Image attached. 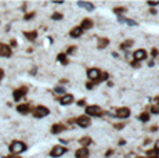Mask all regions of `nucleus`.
<instances>
[{
	"mask_svg": "<svg viewBox=\"0 0 159 158\" xmlns=\"http://www.w3.org/2000/svg\"><path fill=\"white\" fill-rule=\"evenodd\" d=\"M126 11H127V7H115V8H114V12H115V14H118L119 17H122V14H123V12H126Z\"/></svg>",
	"mask_w": 159,
	"mask_h": 158,
	"instance_id": "nucleus-25",
	"label": "nucleus"
},
{
	"mask_svg": "<svg viewBox=\"0 0 159 158\" xmlns=\"http://www.w3.org/2000/svg\"><path fill=\"white\" fill-rule=\"evenodd\" d=\"M11 46H12V47H15V46H17V42H15V39H12V40H11Z\"/></svg>",
	"mask_w": 159,
	"mask_h": 158,
	"instance_id": "nucleus-41",
	"label": "nucleus"
},
{
	"mask_svg": "<svg viewBox=\"0 0 159 158\" xmlns=\"http://www.w3.org/2000/svg\"><path fill=\"white\" fill-rule=\"evenodd\" d=\"M112 154H114V150H108V153L105 154V157H111Z\"/></svg>",
	"mask_w": 159,
	"mask_h": 158,
	"instance_id": "nucleus-38",
	"label": "nucleus"
},
{
	"mask_svg": "<svg viewBox=\"0 0 159 158\" xmlns=\"http://www.w3.org/2000/svg\"><path fill=\"white\" fill-rule=\"evenodd\" d=\"M147 158H159V153L155 151L154 148L152 150H147Z\"/></svg>",
	"mask_w": 159,
	"mask_h": 158,
	"instance_id": "nucleus-23",
	"label": "nucleus"
},
{
	"mask_svg": "<svg viewBox=\"0 0 159 158\" xmlns=\"http://www.w3.org/2000/svg\"><path fill=\"white\" fill-rule=\"evenodd\" d=\"M141 158H147V157H141Z\"/></svg>",
	"mask_w": 159,
	"mask_h": 158,
	"instance_id": "nucleus-47",
	"label": "nucleus"
},
{
	"mask_svg": "<svg viewBox=\"0 0 159 158\" xmlns=\"http://www.w3.org/2000/svg\"><path fill=\"white\" fill-rule=\"evenodd\" d=\"M100 75H101V71H100L98 68H90V69H87V78L90 79V81H93L94 86L97 85V81L100 79Z\"/></svg>",
	"mask_w": 159,
	"mask_h": 158,
	"instance_id": "nucleus-6",
	"label": "nucleus"
},
{
	"mask_svg": "<svg viewBox=\"0 0 159 158\" xmlns=\"http://www.w3.org/2000/svg\"><path fill=\"white\" fill-rule=\"evenodd\" d=\"M129 115H130V109L127 107H120V108L116 109V117L118 118L125 119V118H129Z\"/></svg>",
	"mask_w": 159,
	"mask_h": 158,
	"instance_id": "nucleus-9",
	"label": "nucleus"
},
{
	"mask_svg": "<svg viewBox=\"0 0 159 158\" xmlns=\"http://www.w3.org/2000/svg\"><path fill=\"white\" fill-rule=\"evenodd\" d=\"M133 43H134V40H131V39H127V40H125L123 43L120 45V49H122V50L129 49V47H131V46H133Z\"/></svg>",
	"mask_w": 159,
	"mask_h": 158,
	"instance_id": "nucleus-22",
	"label": "nucleus"
},
{
	"mask_svg": "<svg viewBox=\"0 0 159 158\" xmlns=\"http://www.w3.org/2000/svg\"><path fill=\"white\" fill-rule=\"evenodd\" d=\"M89 155H90V151H89L86 147H82V148H79V150L75 151L76 158H89Z\"/></svg>",
	"mask_w": 159,
	"mask_h": 158,
	"instance_id": "nucleus-10",
	"label": "nucleus"
},
{
	"mask_svg": "<svg viewBox=\"0 0 159 158\" xmlns=\"http://www.w3.org/2000/svg\"><path fill=\"white\" fill-rule=\"evenodd\" d=\"M54 3H56V4H62L64 1H62V0H56V1H54Z\"/></svg>",
	"mask_w": 159,
	"mask_h": 158,
	"instance_id": "nucleus-44",
	"label": "nucleus"
},
{
	"mask_svg": "<svg viewBox=\"0 0 159 158\" xmlns=\"http://www.w3.org/2000/svg\"><path fill=\"white\" fill-rule=\"evenodd\" d=\"M108 45H109V39H107V37H100L98 43H97V47H98V49H105Z\"/></svg>",
	"mask_w": 159,
	"mask_h": 158,
	"instance_id": "nucleus-18",
	"label": "nucleus"
},
{
	"mask_svg": "<svg viewBox=\"0 0 159 158\" xmlns=\"http://www.w3.org/2000/svg\"><path fill=\"white\" fill-rule=\"evenodd\" d=\"M137 118H138V121H141V122H148V121H149V114H148V112H143V114H140Z\"/></svg>",
	"mask_w": 159,
	"mask_h": 158,
	"instance_id": "nucleus-24",
	"label": "nucleus"
},
{
	"mask_svg": "<svg viewBox=\"0 0 159 158\" xmlns=\"http://www.w3.org/2000/svg\"><path fill=\"white\" fill-rule=\"evenodd\" d=\"M86 87H87L89 90H92L93 87H94V83H93V82H87V83H86Z\"/></svg>",
	"mask_w": 159,
	"mask_h": 158,
	"instance_id": "nucleus-34",
	"label": "nucleus"
},
{
	"mask_svg": "<svg viewBox=\"0 0 159 158\" xmlns=\"http://www.w3.org/2000/svg\"><path fill=\"white\" fill-rule=\"evenodd\" d=\"M108 78H109L108 72H101V75H100V79L97 81V83H100V82H103V81H107Z\"/></svg>",
	"mask_w": 159,
	"mask_h": 158,
	"instance_id": "nucleus-26",
	"label": "nucleus"
},
{
	"mask_svg": "<svg viewBox=\"0 0 159 158\" xmlns=\"http://www.w3.org/2000/svg\"><path fill=\"white\" fill-rule=\"evenodd\" d=\"M57 61H58V62H61L62 65H67L68 62H69V61H68V58H67V54H65V53H60V54L57 56Z\"/></svg>",
	"mask_w": 159,
	"mask_h": 158,
	"instance_id": "nucleus-21",
	"label": "nucleus"
},
{
	"mask_svg": "<svg viewBox=\"0 0 159 158\" xmlns=\"http://www.w3.org/2000/svg\"><path fill=\"white\" fill-rule=\"evenodd\" d=\"M154 150H155V151H158V153H159V140H156V143H155V147H154Z\"/></svg>",
	"mask_w": 159,
	"mask_h": 158,
	"instance_id": "nucleus-36",
	"label": "nucleus"
},
{
	"mask_svg": "<svg viewBox=\"0 0 159 158\" xmlns=\"http://www.w3.org/2000/svg\"><path fill=\"white\" fill-rule=\"evenodd\" d=\"M82 33H83V31H82V28H80V26H73V28L71 29L69 35H71L72 37H80V36H82Z\"/></svg>",
	"mask_w": 159,
	"mask_h": 158,
	"instance_id": "nucleus-16",
	"label": "nucleus"
},
{
	"mask_svg": "<svg viewBox=\"0 0 159 158\" xmlns=\"http://www.w3.org/2000/svg\"><path fill=\"white\" fill-rule=\"evenodd\" d=\"M133 58H134V61H143L147 58V51L144 49H138V50H136L134 54H133Z\"/></svg>",
	"mask_w": 159,
	"mask_h": 158,
	"instance_id": "nucleus-8",
	"label": "nucleus"
},
{
	"mask_svg": "<svg viewBox=\"0 0 159 158\" xmlns=\"http://www.w3.org/2000/svg\"><path fill=\"white\" fill-rule=\"evenodd\" d=\"M148 6H149V7H155V6H159V0H149V1H148Z\"/></svg>",
	"mask_w": 159,
	"mask_h": 158,
	"instance_id": "nucleus-31",
	"label": "nucleus"
},
{
	"mask_svg": "<svg viewBox=\"0 0 159 158\" xmlns=\"http://www.w3.org/2000/svg\"><path fill=\"white\" fill-rule=\"evenodd\" d=\"M131 65H133V67H134V68H137V67H138V62H137V61H133V64H131Z\"/></svg>",
	"mask_w": 159,
	"mask_h": 158,
	"instance_id": "nucleus-40",
	"label": "nucleus"
},
{
	"mask_svg": "<svg viewBox=\"0 0 159 158\" xmlns=\"http://www.w3.org/2000/svg\"><path fill=\"white\" fill-rule=\"evenodd\" d=\"M36 15V12H28V14H25V17H24V20H26V21H29V20H32V18H33V17Z\"/></svg>",
	"mask_w": 159,
	"mask_h": 158,
	"instance_id": "nucleus-30",
	"label": "nucleus"
},
{
	"mask_svg": "<svg viewBox=\"0 0 159 158\" xmlns=\"http://www.w3.org/2000/svg\"><path fill=\"white\" fill-rule=\"evenodd\" d=\"M152 56H154V57L158 56V50H156V49H152Z\"/></svg>",
	"mask_w": 159,
	"mask_h": 158,
	"instance_id": "nucleus-39",
	"label": "nucleus"
},
{
	"mask_svg": "<svg viewBox=\"0 0 159 158\" xmlns=\"http://www.w3.org/2000/svg\"><path fill=\"white\" fill-rule=\"evenodd\" d=\"M54 92L58 94H65V87H62V86H57L56 89H54Z\"/></svg>",
	"mask_w": 159,
	"mask_h": 158,
	"instance_id": "nucleus-29",
	"label": "nucleus"
},
{
	"mask_svg": "<svg viewBox=\"0 0 159 158\" xmlns=\"http://www.w3.org/2000/svg\"><path fill=\"white\" fill-rule=\"evenodd\" d=\"M93 25H94V22H93L90 18H84L83 21H82V24H80V28H82V31H87V29H92Z\"/></svg>",
	"mask_w": 159,
	"mask_h": 158,
	"instance_id": "nucleus-14",
	"label": "nucleus"
},
{
	"mask_svg": "<svg viewBox=\"0 0 159 158\" xmlns=\"http://www.w3.org/2000/svg\"><path fill=\"white\" fill-rule=\"evenodd\" d=\"M149 130H152V132H156V130H158V126H152Z\"/></svg>",
	"mask_w": 159,
	"mask_h": 158,
	"instance_id": "nucleus-43",
	"label": "nucleus"
},
{
	"mask_svg": "<svg viewBox=\"0 0 159 158\" xmlns=\"http://www.w3.org/2000/svg\"><path fill=\"white\" fill-rule=\"evenodd\" d=\"M3 76H4V71L3 69H0V79H3Z\"/></svg>",
	"mask_w": 159,
	"mask_h": 158,
	"instance_id": "nucleus-42",
	"label": "nucleus"
},
{
	"mask_svg": "<svg viewBox=\"0 0 159 158\" xmlns=\"http://www.w3.org/2000/svg\"><path fill=\"white\" fill-rule=\"evenodd\" d=\"M67 153H68L67 147H64V146H54L51 148V151H50V155H51L53 158H58V157H61V155L67 154Z\"/></svg>",
	"mask_w": 159,
	"mask_h": 158,
	"instance_id": "nucleus-4",
	"label": "nucleus"
},
{
	"mask_svg": "<svg viewBox=\"0 0 159 158\" xmlns=\"http://www.w3.org/2000/svg\"><path fill=\"white\" fill-rule=\"evenodd\" d=\"M50 114V109L44 105H37L35 109H33V117L35 118H44Z\"/></svg>",
	"mask_w": 159,
	"mask_h": 158,
	"instance_id": "nucleus-3",
	"label": "nucleus"
},
{
	"mask_svg": "<svg viewBox=\"0 0 159 158\" xmlns=\"http://www.w3.org/2000/svg\"><path fill=\"white\" fill-rule=\"evenodd\" d=\"M51 18L54 21H60V20H62V18H64V15L61 14V12H54V14L51 15Z\"/></svg>",
	"mask_w": 159,
	"mask_h": 158,
	"instance_id": "nucleus-27",
	"label": "nucleus"
},
{
	"mask_svg": "<svg viewBox=\"0 0 159 158\" xmlns=\"http://www.w3.org/2000/svg\"><path fill=\"white\" fill-rule=\"evenodd\" d=\"M79 143L82 144V147H86V148H87V146H90V144H92L93 140H92V137H90V136H84V137H82L79 140Z\"/></svg>",
	"mask_w": 159,
	"mask_h": 158,
	"instance_id": "nucleus-19",
	"label": "nucleus"
},
{
	"mask_svg": "<svg viewBox=\"0 0 159 158\" xmlns=\"http://www.w3.org/2000/svg\"><path fill=\"white\" fill-rule=\"evenodd\" d=\"M103 109L98 105H89L86 107V115L87 117H101L103 115Z\"/></svg>",
	"mask_w": 159,
	"mask_h": 158,
	"instance_id": "nucleus-2",
	"label": "nucleus"
},
{
	"mask_svg": "<svg viewBox=\"0 0 159 158\" xmlns=\"http://www.w3.org/2000/svg\"><path fill=\"white\" fill-rule=\"evenodd\" d=\"M75 123L79 125L80 128H89V126L92 125V119L87 115H80V117H78L75 119Z\"/></svg>",
	"mask_w": 159,
	"mask_h": 158,
	"instance_id": "nucleus-5",
	"label": "nucleus"
},
{
	"mask_svg": "<svg viewBox=\"0 0 159 158\" xmlns=\"http://www.w3.org/2000/svg\"><path fill=\"white\" fill-rule=\"evenodd\" d=\"M26 93H28V87H25V86H22V87H20V89L14 90V93H12V98H14V101H20L21 98L24 97Z\"/></svg>",
	"mask_w": 159,
	"mask_h": 158,
	"instance_id": "nucleus-7",
	"label": "nucleus"
},
{
	"mask_svg": "<svg viewBox=\"0 0 159 158\" xmlns=\"http://www.w3.org/2000/svg\"><path fill=\"white\" fill-rule=\"evenodd\" d=\"M0 56L1 57H10L11 56V47L7 45H4V43H1L0 45Z\"/></svg>",
	"mask_w": 159,
	"mask_h": 158,
	"instance_id": "nucleus-11",
	"label": "nucleus"
},
{
	"mask_svg": "<svg viewBox=\"0 0 159 158\" xmlns=\"http://www.w3.org/2000/svg\"><path fill=\"white\" fill-rule=\"evenodd\" d=\"M151 112L152 114H159V104L152 105V107H151Z\"/></svg>",
	"mask_w": 159,
	"mask_h": 158,
	"instance_id": "nucleus-32",
	"label": "nucleus"
},
{
	"mask_svg": "<svg viewBox=\"0 0 159 158\" xmlns=\"http://www.w3.org/2000/svg\"><path fill=\"white\" fill-rule=\"evenodd\" d=\"M125 22H126L127 25H130V26H136V25H137V22L133 20H125Z\"/></svg>",
	"mask_w": 159,
	"mask_h": 158,
	"instance_id": "nucleus-33",
	"label": "nucleus"
},
{
	"mask_svg": "<svg viewBox=\"0 0 159 158\" xmlns=\"http://www.w3.org/2000/svg\"><path fill=\"white\" fill-rule=\"evenodd\" d=\"M24 36L31 42H35L36 37H37V32L36 31H31V32H24Z\"/></svg>",
	"mask_w": 159,
	"mask_h": 158,
	"instance_id": "nucleus-20",
	"label": "nucleus"
},
{
	"mask_svg": "<svg viewBox=\"0 0 159 158\" xmlns=\"http://www.w3.org/2000/svg\"><path fill=\"white\" fill-rule=\"evenodd\" d=\"M73 100H75V98H73V94H64L62 97L60 98V103L62 105H68V104H71V103H73Z\"/></svg>",
	"mask_w": 159,
	"mask_h": 158,
	"instance_id": "nucleus-13",
	"label": "nucleus"
},
{
	"mask_svg": "<svg viewBox=\"0 0 159 158\" xmlns=\"http://www.w3.org/2000/svg\"><path fill=\"white\" fill-rule=\"evenodd\" d=\"M67 129V128H65V125H64V123H54V125L51 126V133L53 134H58V133H61V132H64V130Z\"/></svg>",
	"mask_w": 159,
	"mask_h": 158,
	"instance_id": "nucleus-12",
	"label": "nucleus"
},
{
	"mask_svg": "<svg viewBox=\"0 0 159 158\" xmlns=\"http://www.w3.org/2000/svg\"><path fill=\"white\" fill-rule=\"evenodd\" d=\"M76 50H78V46H69L67 49V54H73L76 53Z\"/></svg>",
	"mask_w": 159,
	"mask_h": 158,
	"instance_id": "nucleus-28",
	"label": "nucleus"
},
{
	"mask_svg": "<svg viewBox=\"0 0 159 158\" xmlns=\"http://www.w3.org/2000/svg\"><path fill=\"white\" fill-rule=\"evenodd\" d=\"M84 104H86V98H82V100L78 101V105H79V107H83Z\"/></svg>",
	"mask_w": 159,
	"mask_h": 158,
	"instance_id": "nucleus-35",
	"label": "nucleus"
},
{
	"mask_svg": "<svg viewBox=\"0 0 159 158\" xmlns=\"http://www.w3.org/2000/svg\"><path fill=\"white\" fill-rule=\"evenodd\" d=\"M26 150V144L24 142H20V140H15V142H12L10 144V151H11L12 154H21V153H24Z\"/></svg>",
	"mask_w": 159,
	"mask_h": 158,
	"instance_id": "nucleus-1",
	"label": "nucleus"
},
{
	"mask_svg": "<svg viewBox=\"0 0 159 158\" xmlns=\"http://www.w3.org/2000/svg\"><path fill=\"white\" fill-rule=\"evenodd\" d=\"M17 111L20 114H22V115H26V114L31 112V105L29 104H20L17 107Z\"/></svg>",
	"mask_w": 159,
	"mask_h": 158,
	"instance_id": "nucleus-15",
	"label": "nucleus"
},
{
	"mask_svg": "<svg viewBox=\"0 0 159 158\" xmlns=\"http://www.w3.org/2000/svg\"><path fill=\"white\" fill-rule=\"evenodd\" d=\"M123 123H116V125H115V128H116V129H122V128H123Z\"/></svg>",
	"mask_w": 159,
	"mask_h": 158,
	"instance_id": "nucleus-37",
	"label": "nucleus"
},
{
	"mask_svg": "<svg viewBox=\"0 0 159 158\" xmlns=\"http://www.w3.org/2000/svg\"><path fill=\"white\" fill-rule=\"evenodd\" d=\"M7 158H20V157H15V155H11V157H7Z\"/></svg>",
	"mask_w": 159,
	"mask_h": 158,
	"instance_id": "nucleus-45",
	"label": "nucleus"
},
{
	"mask_svg": "<svg viewBox=\"0 0 159 158\" xmlns=\"http://www.w3.org/2000/svg\"><path fill=\"white\" fill-rule=\"evenodd\" d=\"M155 100H156V101H158V103H159V96H158V97H156V98H155Z\"/></svg>",
	"mask_w": 159,
	"mask_h": 158,
	"instance_id": "nucleus-46",
	"label": "nucleus"
},
{
	"mask_svg": "<svg viewBox=\"0 0 159 158\" xmlns=\"http://www.w3.org/2000/svg\"><path fill=\"white\" fill-rule=\"evenodd\" d=\"M78 6L86 8L87 11H93V10H94V4H93V3H89V1H78Z\"/></svg>",
	"mask_w": 159,
	"mask_h": 158,
	"instance_id": "nucleus-17",
	"label": "nucleus"
}]
</instances>
